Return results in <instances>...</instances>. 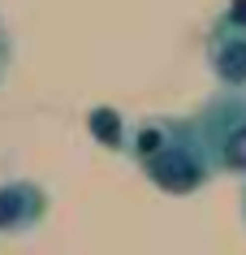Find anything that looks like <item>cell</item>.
<instances>
[{
  "label": "cell",
  "instance_id": "6da1fadb",
  "mask_svg": "<svg viewBox=\"0 0 246 255\" xmlns=\"http://www.w3.org/2000/svg\"><path fill=\"white\" fill-rule=\"evenodd\" d=\"M125 156L160 195H194L212 182V164L194 117H143L130 130Z\"/></svg>",
  "mask_w": 246,
  "mask_h": 255
},
{
  "label": "cell",
  "instance_id": "7a4b0ae2",
  "mask_svg": "<svg viewBox=\"0 0 246 255\" xmlns=\"http://www.w3.org/2000/svg\"><path fill=\"white\" fill-rule=\"evenodd\" d=\"M190 117L203 138L212 173L246 177V91H216Z\"/></svg>",
  "mask_w": 246,
  "mask_h": 255
},
{
  "label": "cell",
  "instance_id": "3957f363",
  "mask_svg": "<svg viewBox=\"0 0 246 255\" xmlns=\"http://www.w3.org/2000/svg\"><path fill=\"white\" fill-rule=\"evenodd\" d=\"M207 65L220 91H246V30L216 17L207 30Z\"/></svg>",
  "mask_w": 246,
  "mask_h": 255
},
{
  "label": "cell",
  "instance_id": "277c9868",
  "mask_svg": "<svg viewBox=\"0 0 246 255\" xmlns=\"http://www.w3.org/2000/svg\"><path fill=\"white\" fill-rule=\"evenodd\" d=\"M48 216V190L26 177L0 182V234H30Z\"/></svg>",
  "mask_w": 246,
  "mask_h": 255
},
{
  "label": "cell",
  "instance_id": "5b68a950",
  "mask_svg": "<svg viewBox=\"0 0 246 255\" xmlns=\"http://www.w3.org/2000/svg\"><path fill=\"white\" fill-rule=\"evenodd\" d=\"M86 130H91V138H95L99 147H108V151H125V143H130L125 117L117 108H108V104H95L86 113Z\"/></svg>",
  "mask_w": 246,
  "mask_h": 255
},
{
  "label": "cell",
  "instance_id": "8992f818",
  "mask_svg": "<svg viewBox=\"0 0 246 255\" xmlns=\"http://www.w3.org/2000/svg\"><path fill=\"white\" fill-rule=\"evenodd\" d=\"M220 22L246 30V0H229V4H225V13H220Z\"/></svg>",
  "mask_w": 246,
  "mask_h": 255
},
{
  "label": "cell",
  "instance_id": "52a82bcc",
  "mask_svg": "<svg viewBox=\"0 0 246 255\" xmlns=\"http://www.w3.org/2000/svg\"><path fill=\"white\" fill-rule=\"evenodd\" d=\"M9 65H13V39H9V30H4V22H0V82H4V74H9Z\"/></svg>",
  "mask_w": 246,
  "mask_h": 255
},
{
  "label": "cell",
  "instance_id": "ba28073f",
  "mask_svg": "<svg viewBox=\"0 0 246 255\" xmlns=\"http://www.w3.org/2000/svg\"><path fill=\"white\" fill-rule=\"evenodd\" d=\"M242 225H246V177H242Z\"/></svg>",
  "mask_w": 246,
  "mask_h": 255
}]
</instances>
